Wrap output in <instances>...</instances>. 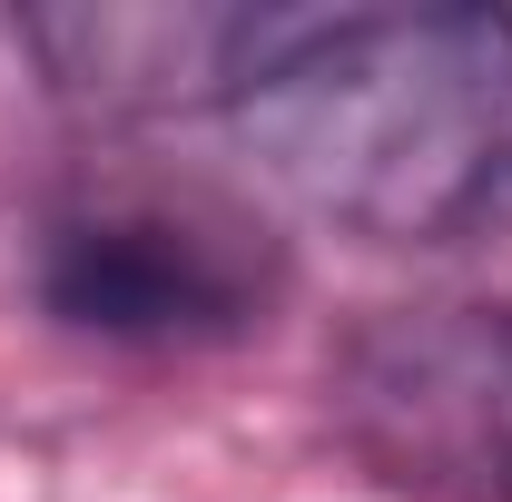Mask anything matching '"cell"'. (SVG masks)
Returning <instances> with one entry per match:
<instances>
[{
  "mask_svg": "<svg viewBox=\"0 0 512 502\" xmlns=\"http://www.w3.org/2000/svg\"><path fill=\"white\" fill-rule=\"evenodd\" d=\"M335 443L414 502H512V296L365 315L325 365Z\"/></svg>",
  "mask_w": 512,
  "mask_h": 502,
  "instance_id": "obj_2",
  "label": "cell"
},
{
  "mask_svg": "<svg viewBox=\"0 0 512 502\" xmlns=\"http://www.w3.org/2000/svg\"><path fill=\"white\" fill-rule=\"evenodd\" d=\"M286 10H30L20 40L50 60L69 99L109 119H158V109H227L247 69L276 50Z\"/></svg>",
  "mask_w": 512,
  "mask_h": 502,
  "instance_id": "obj_4",
  "label": "cell"
},
{
  "mask_svg": "<svg viewBox=\"0 0 512 502\" xmlns=\"http://www.w3.org/2000/svg\"><path fill=\"white\" fill-rule=\"evenodd\" d=\"M286 256L207 188L79 197L40 227V306L99 345H227L266 325Z\"/></svg>",
  "mask_w": 512,
  "mask_h": 502,
  "instance_id": "obj_3",
  "label": "cell"
},
{
  "mask_svg": "<svg viewBox=\"0 0 512 502\" xmlns=\"http://www.w3.org/2000/svg\"><path fill=\"white\" fill-rule=\"evenodd\" d=\"M217 119L325 227L473 247L512 227V10H286Z\"/></svg>",
  "mask_w": 512,
  "mask_h": 502,
  "instance_id": "obj_1",
  "label": "cell"
}]
</instances>
